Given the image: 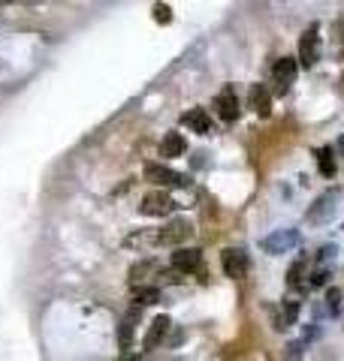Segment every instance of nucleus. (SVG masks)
Masks as SVG:
<instances>
[{"mask_svg":"<svg viewBox=\"0 0 344 361\" xmlns=\"http://www.w3.org/2000/svg\"><path fill=\"white\" fill-rule=\"evenodd\" d=\"M299 244H302V232L299 229H275L260 241V250L269 256H284V253H293Z\"/></svg>","mask_w":344,"mask_h":361,"instance_id":"f257e3e1","label":"nucleus"},{"mask_svg":"<svg viewBox=\"0 0 344 361\" xmlns=\"http://www.w3.org/2000/svg\"><path fill=\"white\" fill-rule=\"evenodd\" d=\"M299 66H305V70H312V66L320 61V27L312 25L308 30H302V37H299Z\"/></svg>","mask_w":344,"mask_h":361,"instance_id":"f03ea898","label":"nucleus"},{"mask_svg":"<svg viewBox=\"0 0 344 361\" xmlns=\"http://www.w3.org/2000/svg\"><path fill=\"white\" fill-rule=\"evenodd\" d=\"M191 235H194L191 220H172V223H166L163 229L154 232V241L163 244V247H182Z\"/></svg>","mask_w":344,"mask_h":361,"instance_id":"7ed1b4c3","label":"nucleus"},{"mask_svg":"<svg viewBox=\"0 0 344 361\" xmlns=\"http://www.w3.org/2000/svg\"><path fill=\"white\" fill-rule=\"evenodd\" d=\"M296 73H299V61L296 58H278L272 66V78H275V94L284 97L287 90L293 87L296 82Z\"/></svg>","mask_w":344,"mask_h":361,"instance_id":"20e7f679","label":"nucleus"},{"mask_svg":"<svg viewBox=\"0 0 344 361\" xmlns=\"http://www.w3.org/2000/svg\"><path fill=\"white\" fill-rule=\"evenodd\" d=\"M220 268H224V274L232 277V280H242V277H248V253L245 250H239V247H227L224 253H220Z\"/></svg>","mask_w":344,"mask_h":361,"instance_id":"39448f33","label":"nucleus"},{"mask_svg":"<svg viewBox=\"0 0 344 361\" xmlns=\"http://www.w3.org/2000/svg\"><path fill=\"white\" fill-rule=\"evenodd\" d=\"M146 180H151V184L158 187H184L187 178L179 175L175 169L163 166V163H146Z\"/></svg>","mask_w":344,"mask_h":361,"instance_id":"423d86ee","label":"nucleus"},{"mask_svg":"<svg viewBox=\"0 0 344 361\" xmlns=\"http://www.w3.org/2000/svg\"><path fill=\"white\" fill-rule=\"evenodd\" d=\"M146 217H170V214L175 211V199L170 193H163V190H154V193H148L146 199H142V208H139Z\"/></svg>","mask_w":344,"mask_h":361,"instance_id":"0eeeda50","label":"nucleus"},{"mask_svg":"<svg viewBox=\"0 0 344 361\" xmlns=\"http://www.w3.org/2000/svg\"><path fill=\"white\" fill-rule=\"evenodd\" d=\"M215 109H218V118L220 121H236L239 118V97H236V87H232V85H227L224 90H220V94L215 97Z\"/></svg>","mask_w":344,"mask_h":361,"instance_id":"6e6552de","label":"nucleus"},{"mask_svg":"<svg viewBox=\"0 0 344 361\" xmlns=\"http://www.w3.org/2000/svg\"><path fill=\"white\" fill-rule=\"evenodd\" d=\"M172 268H175V271H184V274L203 271V253L194 250V247H175V253H172Z\"/></svg>","mask_w":344,"mask_h":361,"instance_id":"1a4fd4ad","label":"nucleus"},{"mask_svg":"<svg viewBox=\"0 0 344 361\" xmlns=\"http://www.w3.org/2000/svg\"><path fill=\"white\" fill-rule=\"evenodd\" d=\"M336 202H338V190H326V193L314 202V208L308 211V223H326L332 214H336Z\"/></svg>","mask_w":344,"mask_h":361,"instance_id":"9d476101","label":"nucleus"},{"mask_svg":"<svg viewBox=\"0 0 344 361\" xmlns=\"http://www.w3.org/2000/svg\"><path fill=\"white\" fill-rule=\"evenodd\" d=\"M248 103H251V109L257 111L260 118H269L272 115V94H269V87H266V85H251Z\"/></svg>","mask_w":344,"mask_h":361,"instance_id":"9b49d317","label":"nucleus"},{"mask_svg":"<svg viewBox=\"0 0 344 361\" xmlns=\"http://www.w3.org/2000/svg\"><path fill=\"white\" fill-rule=\"evenodd\" d=\"M182 123H184V127L191 130V133H199V135H208V133H212V118H208L206 109H191V111H184Z\"/></svg>","mask_w":344,"mask_h":361,"instance_id":"f8f14e48","label":"nucleus"},{"mask_svg":"<svg viewBox=\"0 0 344 361\" xmlns=\"http://www.w3.org/2000/svg\"><path fill=\"white\" fill-rule=\"evenodd\" d=\"M170 329H172L170 316H158V319L151 322V329H148V334H146V341H142V346H146V349L160 346V343H163V337L170 334Z\"/></svg>","mask_w":344,"mask_h":361,"instance_id":"ddd939ff","label":"nucleus"},{"mask_svg":"<svg viewBox=\"0 0 344 361\" xmlns=\"http://www.w3.org/2000/svg\"><path fill=\"white\" fill-rule=\"evenodd\" d=\"M187 151V142L182 133H166L160 142V157H182Z\"/></svg>","mask_w":344,"mask_h":361,"instance_id":"4468645a","label":"nucleus"},{"mask_svg":"<svg viewBox=\"0 0 344 361\" xmlns=\"http://www.w3.org/2000/svg\"><path fill=\"white\" fill-rule=\"evenodd\" d=\"M139 316V307H133L124 319H121V329H118V346L121 353H130V343H133V322H136Z\"/></svg>","mask_w":344,"mask_h":361,"instance_id":"2eb2a0df","label":"nucleus"},{"mask_svg":"<svg viewBox=\"0 0 344 361\" xmlns=\"http://www.w3.org/2000/svg\"><path fill=\"white\" fill-rule=\"evenodd\" d=\"M158 271H160V268H158V262H151V259H146V262H136V265L130 268V283H133V286L146 283V280H148V277H154Z\"/></svg>","mask_w":344,"mask_h":361,"instance_id":"dca6fc26","label":"nucleus"},{"mask_svg":"<svg viewBox=\"0 0 344 361\" xmlns=\"http://www.w3.org/2000/svg\"><path fill=\"white\" fill-rule=\"evenodd\" d=\"M158 301H160L158 286H136V292H133V304L136 307H148V304H158Z\"/></svg>","mask_w":344,"mask_h":361,"instance_id":"f3484780","label":"nucleus"},{"mask_svg":"<svg viewBox=\"0 0 344 361\" xmlns=\"http://www.w3.org/2000/svg\"><path fill=\"white\" fill-rule=\"evenodd\" d=\"M317 169L324 178H336V154H332V148H320L317 151Z\"/></svg>","mask_w":344,"mask_h":361,"instance_id":"a211bd4d","label":"nucleus"},{"mask_svg":"<svg viewBox=\"0 0 344 361\" xmlns=\"http://www.w3.org/2000/svg\"><path fill=\"white\" fill-rule=\"evenodd\" d=\"M296 319H299V301L287 298V301L281 304V331L290 329V325H296Z\"/></svg>","mask_w":344,"mask_h":361,"instance_id":"6ab92c4d","label":"nucleus"},{"mask_svg":"<svg viewBox=\"0 0 344 361\" xmlns=\"http://www.w3.org/2000/svg\"><path fill=\"white\" fill-rule=\"evenodd\" d=\"M305 259H296V262L290 265V271H287V286L290 289H302V277H305Z\"/></svg>","mask_w":344,"mask_h":361,"instance_id":"aec40b11","label":"nucleus"},{"mask_svg":"<svg viewBox=\"0 0 344 361\" xmlns=\"http://www.w3.org/2000/svg\"><path fill=\"white\" fill-rule=\"evenodd\" d=\"M326 310H329L332 316L341 313V289H338V286H329V289H326Z\"/></svg>","mask_w":344,"mask_h":361,"instance_id":"412c9836","label":"nucleus"},{"mask_svg":"<svg viewBox=\"0 0 344 361\" xmlns=\"http://www.w3.org/2000/svg\"><path fill=\"white\" fill-rule=\"evenodd\" d=\"M305 355V341H290L284 346V361H302Z\"/></svg>","mask_w":344,"mask_h":361,"instance_id":"4be33fe9","label":"nucleus"},{"mask_svg":"<svg viewBox=\"0 0 344 361\" xmlns=\"http://www.w3.org/2000/svg\"><path fill=\"white\" fill-rule=\"evenodd\" d=\"M329 274H332V271L326 265L317 268L314 274H312V280H308V289H324V286H329Z\"/></svg>","mask_w":344,"mask_h":361,"instance_id":"5701e85b","label":"nucleus"},{"mask_svg":"<svg viewBox=\"0 0 344 361\" xmlns=\"http://www.w3.org/2000/svg\"><path fill=\"white\" fill-rule=\"evenodd\" d=\"M336 256H338V247L336 244H324L320 247V253H317V262H336Z\"/></svg>","mask_w":344,"mask_h":361,"instance_id":"b1692460","label":"nucleus"},{"mask_svg":"<svg viewBox=\"0 0 344 361\" xmlns=\"http://www.w3.org/2000/svg\"><path fill=\"white\" fill-rule=\"evenodd\" d=\"M154 18L163 21V25H166V21L172 18V16H170V6H166V4H158V6H154Z\"/></svg>","mask_w":344,"mask_h":361,"instance_id":"393cba45","label":"nucleus"},{"mask_svg":"<svg viewBox=\"0 0 344 361\" xmlns=\"http://www.w3.org/2000/svg\"><path fill=\"white\" fill-rule=\"evenodd\" d=\"M338 154L344 157V135H341V139H338Z\"/></svg>","mask_w":344,"mask_h":361,"instance_id":"a878e982","label":"nucleus"},{"mask_svg":"<svg viewBox=\"0 0 344 361\" xmlns=\"http://www.w3.org/2000/svg\"><path fill=\"white\" fill-rule=\"evenodd\" d=\"M4 4H21V0H4Z\"/></svg>","mask_w":344,"mask_h":361,"instance_id":"bb28decb","label":"nucleus"}]
</instances>
